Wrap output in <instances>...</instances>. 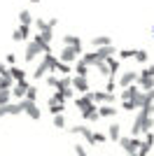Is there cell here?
Returning a JSON list of instances; mask_svg holds the SVG:
<instances>
[{"instance_id":"obj_1","label":"cell","mask_w":154,"mask_h":156,"mask_svg":"<svg viewBox=\"0 0 154 156\" xmlns=\"http://www.w3.org/2000/svg\"><path fill=\"white\" fill-rule=\"evenodd\" d=\"M56 68H58V58L54 56V54H45L42 61H40V65L35 68V72H33V79L45 77L47 72H56Z\"/></svg>"},{"instance_id":"obj_2","label":"cell","mask_w":154,"mask_h":156,"mask_svg":"<svg viewBox=\"0 0 154 156\" xmlns=\"http://www.w3.org/2000/svg\"><path fill=\"white\" fill-rule=\"evenodd\" d=\"M154 128V119L147 117V114H142L138 112V117L133 119V128H131V137H138L140 133H149Z\"/></svg>"},{"instance_id":"obj_3","label":"cell","mask_w":154,"mask_h":156,"mask_svg":"<svg viewBox=\"0 0 154 156\" xmlns=\"http://www.w3.org/2000/svg\"><path fill=\"white\" fill-rule=\"evenodd\" d=\"M79 56H82V49H79V47H63L61 54H58V61L72 65L75 61H79Z\"/></svg>"},{"instance_id":"obj_4","label":"cell","mask_w":154,"mask_h":156,"mask_svg":"<svg viewBox=\"0 0 154 156\" xmlns=\"http://www.w3.org/2000/svg\"><path fill=\"white\" fill-rule=\"evenodd\" d=\"M140 144H142L140 137H119V147H122L126 154H133V151H138V149H140Z\"/></svg>"},{"instance_id":"obj_5","label":"cell","mask_w":154,"mask_h":156,"mask_svg":"<svg viewBox=\"0 0 154 156\" xmlns=\"http://www.w3.org/2000/svg\"><path fill=\"white\" fill-rule=\"evenodd\" d=\"M40 54H42L40 44L35 42V40H31V42H28V47H26V51H24V58L28 61V63H31V61H35V58H38Z\"/></svg>"},{"instance_id":"obj_6","label":"cell","mask_w":154,"mask_h":156,"mask_svg":"<svg viewBox=\"0 0 154 156\" xmlns=\"http://www.w3.org/2000/svg\"><path fill=\"white\" fill-rule=\"evenodd\" d=\"M19 103H21V110H24L31 119H35V121H38V119H40V107H38V103H31V100H19Z\"/></svg>"},{"instance_id":"obj_7","label":"cell","mask_w":154,"mask_h":156,"mask_svg":"<svg viewBox=\"0 0 154 156\" xmlns=\"http://www.w3.org/2000/svg\"><path fill=\"white\" fill-rule=\"evenodd\" d=\"M70 89H72V91H77L79 96H84L86 91H91V89H89V82H86V77H72Z\"/></svg>"},{"instance_id":"obj_8","label":"cell","mask_w":154,"mask_h":156,"mask_svg":"<svg viewBox=\"0 0 154 156\" xmlns=\"http://www.w3.org/2000/svg\"><path fill=\"white\" fill-rule=\"evenodd\" d=\"M28 86H31V82H28V79H24V82H14V86L9 89V91H12V96L16 98V100H24L26 91H28Z\"/></svg>"},{"instance_id":"obj_9","label":"cell","mask_w":154,"mask_h":156,"mask_svg":"<svg viewBox=\"0 0 154 156\" xmlns=\"http://www.w3.org/2000/svg\"><path fill=\"white\" fill-rule=\"evenodd\" d=\"M72 133H77V135H82L84 140H86V144H96L94 142V130L89 128V126H72Z\"/></svg>"},{"instance_id":"obj_10","label":"cell","mask_w":154,"mask_h":156,"mask_svg":"<svg viewBox=\"0 0 154 156\" xmlns=\"http://www.w3.org/2000/svg\"><path fill=\"white\" fill-rule=\"evenodd\" d=\"M94 54H96V61L101 63V61L110 58V56H112V54H117V51H115V44H108V47H98Z\"/></svg>"},{"instance_id":"obj_11","label":"cell","mask_w":154,"mask_h":156,"mask_svg":"<svg viewBox=\"0 0 154 156\" xmlns=\"http://www.w3.org/2000/svg\"><path fill=\"white\" fill-rule=\"evenodd\" d=\"M135 79H138V72H133V70H128V72H124L122 77H119V86H122V89H126V86L135 84Z\"/></svg>"},{"instance_id":"obj_12","label":"cell","mask_w":154,"mask_h":156,"mask_svg":"<svg viewBox=\"0 0 154 156\" xmlns=\"http://www.w3.org/2000/svg\"><path fill=\"white\" fill-rule=\"evenodd\" d=\"M28 35H31V28H28V26H19L16 30H14L12 40H14V42H24V40H28Z\"/></svg>"},{"instance_id":"obj_13","label":"cell","mask_w":154,"mask_h":156,"mask_svg":"<svg viewBox=\"0 0 154 156\" xmlns=\"http://www.w3.org/2000/svg\"><path fill=\"white\" fill-rule=\"evenodd\" d=\"M108 137L112 140V142H119V137H122V126L117 124H112V126H108Z\"/></svg>"},{"instance_id":"obj_14","label":"cell","mask_w":154,"mask_h":156,"mask_svg":"<svg viewBox=\"0 0 154 156\" xmlns=\"http://www.w3.org/2000/svg\"><path fill=\"white\" fill-rule=\"evenodd\" d=\"M115 114H117V107H115V105H101V107H98V117L112 119Z\"/></svg>"},{"instance_id":"obj_15","label":"cell","mask_w":154,"mask_h":156,"mask_svg":"<svg viewBox=\"0 0 154 156\" xmlns=\"http://www.w3.org/2000/svg\"><path fill=\"white\" fill-rule=\"evenodd\" d=\"M7 75L14 79V82H24L26 79V72L21 70V68H16V65H12V68H7Z\"/></svg>"},{"instance_id":"obj_16","label":"cell","mask_w":154,"mask_h":156,"mask_svg":"<svg viewBox=\"0 0 154 156\" xmlns=\"http://www.w3.org/2000/svg\"><path fill=\"white\" fill-rule=\"evenodd\" d=\"M82 117L86 119V121H98V119H101V117H98V107H96V105H89V107L82 112Z\"/></svg>"},{"instance_id":"obj_17","label":"cell","mask_w":154,"mask_h":156,"mask_svg":"<svg viewBox=\"0 0 154 156\" xmlns=\"http://www.w3.org/2000/svg\"><path fill=\"white\" fill-rule=\"evenodd\" d=\"M33 40H35V42H40V44H49L51 40H54V30H42V33H38Z\"/></svg>"},{"instance_id":"obj_18","label":"cell","mask_w":154,"mask_h":156,"mask_svg":"<svg viewBox=\"0 0 154 156\" xmlns=\"http://www.w3.org/2000/svg\"><path fill=\"white\" fill-rule=\"evenodd\" d=\"M138 84H140L142 91H149V89H154V77H140L138 75V79H135Z\"/></svg>"},{"instance_id":"obj_19","label":"cell","mask_w":154,"mask_h":156,"mask_svg":"<svg viewBox=\"0 0 154 156\" xmlns=\"http://www.w3.org/2000/svg\"><path fill=\"white\" fill-rule=\"evenodd\" d=\"M72 70L77 72L75 77H86V75H89V65L82 63V61H75V68H72Z\"/></svg>"},{"instance_id":"obj_20","label":"cell","mask_w":154,"mask_h":156,"mask_svg":"<svg viewBox=\"0 0 154 156\" xmlns=\"http://www.w3.org/2000/svg\"><path fill=\"white\" fill-rule=\"evenodd\" d=\"M105 65H108L110 75H115V72H119V65H122V61H117L115 56H110V58H105Z\"/></svg>"},{"instance_id":"obj_21","label":"cell","mask_w":154,"mask_h":156,"mask_svg":"<svg viewBox=\"0 0 154 156\" xmlns=\"http://www.w3.org/2000/svg\"><path fill=\"white\" fill-rule=\"evenodd\" d=\"M75 105H77V110H79V112H84L89 105H94V103H91L86 96H75Z\"/></svg>"},{"instance_id":"obj_22","label":"cell","mask_w":154,"mask_h":156,"mask_svg":"<svg viewBox=\"0 0 154 156\" xmlns=\"http://www.w3.org/2000/svg\"><path fill=\"white\" fill-rule=\"evenodd\" d=\"M63 44L65 47H79L82 49V40L77 37V35H63Z\"/></svg>"},{"instance_id":"obj_23","label":"cell","mask_w":154,"mask_h":156,"mask_svg":"<svg viewBox=\"0 0 154 156\" xmlns=\"http://www.w3.org/2000/svg\"><path fill=\"white\" fill-rule=\"evenodd\" d=\"M138 91H140V89H138V86H135V84L126 86V89H124V91H122V100H133V96H135V93H138Z\"/></svg>"},{"instance_id":"obj_24","label":"cell","mask_w":154,"mask_h":156,"mask_svg":"<svg viewBox=\"0 0 154 156\" xmlns=\"http://www.w3.org/2000/svg\"><path fill=\"white\" fill-rule=\"evenodd\" d=\"M91 42H94V47H96V49H98V47H108V44H112V40H110L108 35H96Z\"/></svg>"},{"instance_id":"obj_25","label":"cell","mask_w":154,"mask_h":156,"mask_svg":"<svg viewBox=\"0 0 154 156\" xmlns=\"http://www.w3.org/2000/svg\"><path fill=\"white\" fill-rule=\"evenodd\" d=\"M19 21H21V26H31V23H33V14L28 12V9H21Z\"/></svg>"},{"instance_id":"obj_26","label":"cell","mask_w":154,"mask_h":156,"mask_svg":"<svg viewBox=\"0 0 154 156\" xmlns=\"http://www.w3.org/2000/svg\"><path fill=\"white\" fill-rule=\"evenodd\" d=\"M12 86H14V79L9 77V75H0V89H7V91H9Z\"/></svg>"},{"instance_id":"obj_27","label":"cell","mask_w":154,"mask_h":156,"mask_svg":"<svg viewBox=\"0 0 154 156\" xmlns=\"http://www.w3.org/2000/svg\"><path fill=\"white\" fill-rule=\"evenodd\" d=\"M70 82H72V77H58L56 89L58 91H65V89H70Z\"/></svg>"},{"instance_id":"obj_28","label":"cell","mask_w":154,"mask_h":156,"mask_svg":"<svg viewBox=\"0 0 154 156\" xmlns=\"http://www.w3.org/2000/svg\"><path fill=\"white\" fill-rule=\"evenodd\" d=\"M63 110H65V105L63 103H49V112L56 117V114H63Z\"/></svg>"},{"instance_id":"obj_29","label":"cell","mask_w":154,"mask_h":156,"mask_svg":"<svg viewBox=\"0 0 154 156\" xmlns=\"http://www.w3.org/2000/svg\"><path fill=\"white\" fill-rule=\"evenodd\" d=\"M24 100H31V103H35V100H38V89H35V86H28V91H26Z\"/></svg>"},{"instance_id":"obj_30","label":"cell","mask_w":154,"mask_h":156,"mask_svg":"<svg viewBox=\"0 0 154 156\" xmlns=\"http://www.w3.org/2000/svg\"><path fill=\"white\" fill-rule=\"evenodd\" d=\"M133 58L138 61V63H147V51H145V49H138V51H133Z\"/></svg>"},{"instance_id":"obj_31","label":"cell","mask_w":154,"mask_h":156,"mask_svg":"<svg viewBox=\"0 0 154 156\" xmlns=\"http://www.w3.org/2000/svg\"><path fill=\"white\" fill-rule=\"evenodd\" d=\"M35 28H38V33H42V30H54V28H49V23H47L45 19H35Z\"/></svg>"},{"instance_id":"obj_32","label":"cell","mask_w":154,"mask_h":156,"mask_svg":"<svg viewBox=\"0 0 154 156\" xmlns=\"http://www.w3.org/2000/svg\"><path fill=\"white\" fill-rule=\"evenodd\" d=\"M9 98H12V91L0 89V105H9Z\"/></svg>"},{"instance_id":"obj_33","label":"cell","mask_w":154,"mask_h":156,"mask_svg":"<svg viewBox=\"0 0 154 156\" xmlns=\"http://www.w3.org/2000/svg\"><path fill=\"white\" fill-rule=\"evenodd\" d=\"M117 61H126V58H133V49H122V51H117Z\"/></svg>"},{"instance_id":"obj_34","label":"cell","mask_w":154,"mask_h":156,"mask_svg":"<svg viewBox=\"0 0 154 156\" xmlns=\"http://www.w3.org/2000/svg\"><path fill=\"white\" fill-rule=\"evenodd\" d=\"M149 149H152V147H147V144H140V149L133 151V154H128V156H147V154H149Z\"/></svg>"},{"instance_id":"obj_35","label":"cell","mask_w":154,"mask_h":156,"mask_svg":"<svg viewBox=\"0 0 154 156\" xmlns=\"http://www.w3.org/2000/svg\"><path fill=\"white\" fill-rule=\"evenodd\" d=\"M54 126H56V128H65V117L63 114H56V117H54Z\"/></svg>"},{"instance_id":"obj_36","label":"cell","mask_w":154,"mask_h":156,"mask_svg":"<svg viewBox=\"0 0 154 156\" xmlns=\"http://www.w3.org/2000/svg\"><path fill=\"white\" fill-rule=\"evenodd\" d=\"M96 68H98V72H101V75H105V77H110V70H108V65H105V61H101V63H96Z\"/></svg>"},{"instance_id":"obj_37","label":"cell","mask_w":154,"mask_h":156,"mask_svg":"<svg viewBox=\"0 0 154 156\" xmlns=\"http://www.w3.org/2000/svg\"><path fill=\"white\" fill-rule=\"evenodd\" d=\"M105 140H108V135H105V133H98V130H96V133H94V142L103 144V142H105Z\"/></svg>"},{"instance_id":"obj_38","label":"cell","mask_w":154,"mask_h":156,"mask_svg":"<svg viewBox=\"0 0 154 156\" xmlns=\"http://www.w3.org/2000/svg\"><path fill=\"white\" fill-rule=\"evenodd\" d=\"M142 144H147V147H152L154 144V133L149 130V133H145V140H142Z\"/></svg>"},{"instance_id":"obj_39","label":"cell","mask_w":154,"mask_h":156,"mask_svg":"<svg viewBox=\"0 0 154 156\" xmlns=\"http://www.w3.org/2000/svg\"><path fill=\"white\" fill-rule=\"evenodd\" d=\"M140 77H154V63L149 68H145V70H140Z\"/></svg>"},{"instance_id":"obj_40","label":"cell","mask_w":154,"mask_h":156,"mask_svg":"<svg viewBox=\"0 0 154 156\" xmlns=\"http://www.w3.org/2000/svg\"><path fill=\"white\" fill-rule=\"evenodd\" d=\"M105 93H115V75H110L108 77V91Z\"/></svg>"},{"instance_id":"obj_41","label":"cell","mask_w":154,"mask_h":156,"mask_svg":"<svg viewBox=\"0 0 154 156\" xmlns=\"http://www.w3.org/2000/svg\"><path fill=\"white\" fill-rule=\"evenodd\" d=\"M75 154L77 156H89V154H86V149H84V144H75Z\"/></svg>"},{"instance_id":"obj_42","label":"cell","mask_w":154,"mask_h":156,"mask_svg":"<svg viewBox=\"0 0 154 156\" xmlns=\"http://www.w3.org/2000/svg\"><path fill=\"white\" fill-rule=\"evenodd\" d=\"M122 110H128V112H133V110H135V105L131 103V100H124V103H122Z\"/></svg>"},{"instance_id":"obj_43","label":"cell","mask_w":154,"mask_h":156,"mask_svg":"<svg viewBox=\"0 0 154 156\" xmlns=\"http://www.w3.org/2000/svg\"><path fill=\"white\" fill-rule=\"evenodd\" d=\"M56 82H58V75H49L47 77V86H56Z\"/></svg>"},{"instance_id":"obj_44","label":"cell","mask_w":154,"mask_h":156,"mask_svg":"<svg viewBox=\"0 0 154 156\" xmlns=\"http://www.w3.org/2000/svg\"><path fill=\"white\" fill-rule=\"evenodd\" d=\"M7 63L14 65V63H16V56H14V54H7Z\"/></svg>"},{"instance_id":"obj_45","label":"cell","mask_w":154,"mask_h":156,"mask_svg":"<svg viewBox=\"0 0 154 156\" xmlns=\"http://www.w3.org/2000/svg\"><path fill=\"white\" fill-rule=\"evenodd\" d=\"M145 96H147L149 100H152V103H154V89H149V91H145Z\"/></svg>"},{"instance_id":"obj_46","label":"cell","mask_w":154,"mask_h":156,"mask_svg":"<svg viewBox=\"0 0 154 156\" xmlns=\"http://www.w3.org/2000/svg\"><path fill=\"white\" fill-rule=\"evenodd\" d=\"M0 75H7V65H2V63H0Z\"/></svg>"},{"instance_id":"obj_47","label":"cell","mask_w":154,"mask_h":156,"mask_svg":"<svg viewBox=\"0 0 154 156\" xmlns=\"http://www.w3.org/2000/svg\"><path fill=\"white\" fill-rule=\"evenodd\" d=\"M31 2H40V0H31Z\"/></svg>"}]
</instances>
